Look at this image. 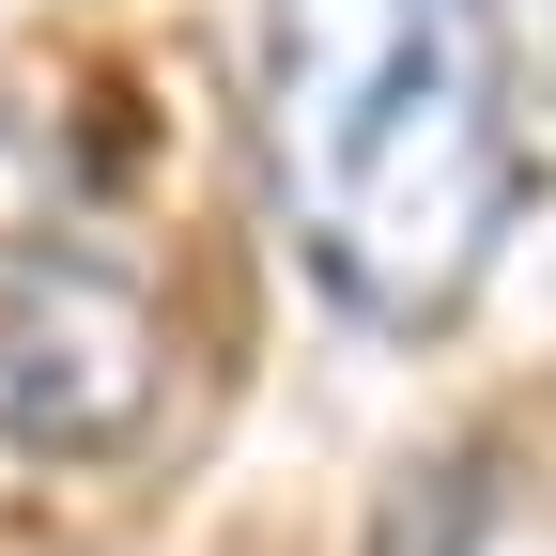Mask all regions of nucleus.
Segmentation results:
<instances>
[{"label":"nucleus","instance_id":"obj_3","mask_svg":"<svg viewBox=\"0 0 556 556\" xmlns=\"http://www.w3.org/2000/svg\"><path fill=\"white\" fill-rule=\"evenodd\" d=\"M479 31H495V62L526 93H556V0H479Z\"/></svg>","mask_w":556,"mask_h":556},{"label":"nucleus","instance_id":"obj_2","mask_svg":"<svg viewBox=\"0 0 556 556\" xmlns=\"http://www.w3.org/2000/svg\"><path fill=\"white\" fill-rule=\"evenodd\" d=\"M155 356H139V294L93 263L16 248L0 263V448H109Z\"/></svg>","mask_w":556,"mask_h":556},{"label":"nucleus","instance_id":"obj_1","mask_svg":"<svg viewBox=\"0 0 556 556\" xmlns=\"http://www.w3.org/2000/svg\"><path fill=\"white\" fill-rule=\"evenodd\" d=\"M479 0H263V170L356 325H448L510 232Z\"/></svg>","mask_w":556,"mask_h":556}]
</instances>
